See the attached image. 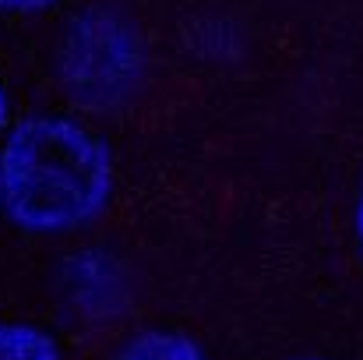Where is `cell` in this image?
I'll return each mask as SVG.
<instances>
[{"mask_svg":"<svg viewBox=\"0 0 363 360\" xmlns=\"http://www.w3.org/2000/svg\"><path fill=\"white\" fill-rule=\"evenodd\" d=\"M353 223H357V244H360V254H363V184H360V195H357V212H353Z\"/></svg>","mask_w":363,"mask_h":360,"instance_id":"5b68a950","label":"cell"},{"mask_svg":"<svg viewBox=\"0 0 363 360\" xmlns=\"http://www.w3.org/2000/svg\"><path fill=\"white\" fill-rule=\"evenodd\" d=\"M0 202H4V173H0Z\"/></svg>","mask_w":363,"mask_h":360,"instance_id":"52a82bcc","label":"cell"},{"mask_svg":"<svg viewBox=\"0 0 363 360\" xmlns=\"http://www.w3.org/2000/svg\"><path fill=\"white\" fill-rule=\"evenodd\" d=\"M53 0H0V11H39Z\"/></svg>","mask_w":363,"mask_h":360,"instance_id":"277c9868","label":"cell"},{"mask_svg":"<svg viewBox=\"0 0 363 360\" xmlns=\"http://www.w3.org/2000/svg\"><path fill=\"white\" fill-rule=\"evenodd\" d=\"M0 360H60V350L35 325L0 322Z\"/></svg>","mask_w":363,"mask_h":360,"instance_id":"3957f363","label":"cell"},{"mask_svg":"<svg viewBox=\"0 0 363 360\" xmlns=\"http://www.w3.org/2000/svg\"><path fill=\"white\" fill-rule=\"evenodd\" d=\"M117 360H208V354L184 332L145 329L117 354Z\"/></svg>","mask_w":363,"mask_h":360,"instance_id":"7a4b0ae2","label":"cell"},{"mask_svg":"<svg viewBox=\"0 0 363 360\" xmlns=\"http://www.w3.org/2000/svg\"><path fill=\"white\" fill-rule=\"evenodd\" d=\"M296 360H325V357H296Z\"/></svg>","mask_w":363,"mask_h":360,"instance_id":"ba28073f","label":"cell"},{"mask_svg":"<svg viewBox=\"0 0 363 360\" xmlns=\"http://www.w3.org/2000/svg\"><path fill=\"white\" fill-rule=\"evenodd\" d=\"M7 216L32 234H64L99 216L113 187V156L85 124L28 117L0 148Z\"/></svg>","mask_w":363,"mask_h":360,"instance_id":"6da1fadb","label":"cell"},{"mask_svg":"<svg viewBox=\"0 0 363 360\" xmlns=\"http://www.w3.org/2000/svg\"><path fill=\"white\" fill-rule=\"evenodd\" d=\"M4 120H7V92L0 85V127H4Z\"/></svg>","mask_w":363,"mask_h":360,"instance_id":"8992f818","label":"cell"}]
</instances>
